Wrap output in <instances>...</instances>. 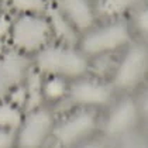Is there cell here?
I'll return each instance as SVG.
<instances>
[{
	"label": "cell",
	"instance_id": "cell-1",
	"mask_svg": "<svg viewBox=\"0 0 148 148\" xmlns=\"http://www.w3.org/2000/svg\"><path fill=\"white\" fill-rule=\"evenodd\" d=\"M35 66L41 73L78 79L88 69V57L68 45H45L35 54Z\"/></svg>",
	"mask_w": 148,
	"mask_h": 148
},
{
	"label": "cell",
	"instance_id": "cell-2",
	"mask_svg": "<svg viewBox=\"0 0 148 148\" xmlns=\"http://www.w3.org/2000/svg\"><path fill=\"white\" fill-rule=\"evenodd\" d=\"M130 40L131 33L127 23L116 20L88 30L80 40L79 51L86 57H103L127 45Z\"/></svg>",
	"mask_w": 148,
	"mask_h": 148
},
{
	"label": "cell",
	"instance_id": "cell-3",
	"mask_svg": "<svg viewBox=\"0 0 148 148\" xmlns=\"http://www.w3.org/2000/svg\"><path fill=\"white\" fill-rule=\"evenodd\" d=\"M51 25L48 18L40 14L25 13L13 21L10 38L17 51L23 54L38 52L51 38Z\"/></svg>",
	"mask_w": 148,
	"mask_h": 148
},
{
	"label": "cell",
	"instance_id": "cell-4",
	"mask_svg": "<svg viewBox=\"0 0 148 148\" xmlns=\"http://www.w3.org/2000/svg\"><path fill=\"white\" fill-rule=\"evenodd\" d=\"M54 125V116L44 107L27 112L16 131V145L18 148H41L51 136Z\"/></svg>",
	"mask_w": 148,
	"mask_h": 148
},
{
	"label": "cell",
	"instance_id": "cell-5",
	"mask_svg": "<svg viewBox=\"0 0 148 148\" xmlns=\"http://www.w3.org/2000/svg\"><path fill=\"white\" fill-rule=\"evenodd\" d=\"M147 69V51L141 44L131 45L121 58L114 73L113 83L117 89L128 90L143 80Z\"/></svg>",
	"mask_w": 148,
	"mask_h": 148
},
{
	"label": "cell",
	"instance_id": "cell-6",
	"mask_svg": "<svg viewBox=\"0 0 148 148\" xmlns=\"http://www.w3.org/2000/svg\"><path fill=\"white\" fill-rule=\"evenodd\" d=\"M96 127L97 121L95 113L90 110H82L65 119L58 125H54L52 134L61 147L69 148L92 134Z\"/></svg>",
	"mask_w": 148,
	"mask_h": 148
},
{
	"label": "cell",
	"instance_id": "cell-7",
	"mask_svg": "<svg viewBox=\"0 0 148 148\" xmlns=\"http://www.w3.org/2000/svg\"><path fill=\"white\" fill-rule=\"evenodd\" d=\"M30 72V59L20 51H7L0 57V102L23 83Z\"/></svg>",
	"mask_w": 148,
	"mask_h": 148
},
{
	"label": "cell",
	"instance_id": "cell-8",
	"mask_svg": "<svg viewBox=\"0 0 148 148\" xmlns=\"http://www.w3.org/2000/svg\"><path fill=\"white\" fill-rule=\"evenodd\" d=\"M69 100L85 107L104 106L112 99V88L106 83L92 79H78L68 88Z\"/></svg>",
	"mask_w": 148,
	"mask_h": 148
},
{
	"label": "cell",
	"instance_id": "cell-9",
	"mask_svg": "<svg viewBox=\"0 0 148 148\" xmlns=\"http://www.w3.org/2000/svg\"><path fill=\"white\" fill-rule=\"evenodd\" d=\"M57 7L76 31L93 28L96 12L89 0H58Z\"/></svg>",
	"mask_w": 148,
	"mask_h": 148
},
{
	"label": "cell",
	"instance_id": "cell-10",
	"mask_svg": "<svg viewBox=\"0 0 148 148\" xmlns=\"http://www.w3.org/2000/svg\"><path fill=\"white\" fill-rule=\"evenodd\" d=\"M137 121V106L131 99H124L109 114L104 131L109 136H119L128 131Z\"/></svg>",
	"mask_w": 148,
	"mask_h": 148
},
{
	"label": "cell",
	"instance_id": "cell-11",
	"mask_svg": "<svg viewBox=\"0 0 148 148\" xmlns=\"http://www.w3.org/2000/svg\"><path fill=\"white\" fill-rule=\"evenodd\" d=\"M47 18L51 25V33L55 34L64 44H72L76 41V30L71 25L68 20L62 16L58 7H47Z\"/></svg>",
	"mask_w": 148,
	"mask_h": 148
},
{
	"label": "cell",
	"instance_id": "cell-12",
	"mask_svg": "<svg viewBox=\"0 0 148 148\" xmlns=\"http://www.w3.org/2000/svg\"><path fill=\"white\" fill-rule=\"evenodd\" d=\"M25 90H27V100L24 104V109L27 112H31L34 109L41 107V103L44 100L42 95V76L41 72H28L25 78Z\"/></svg>",
	"mask_w": 148,
	"mask_h": 148
},
{
	"label": "cell",
	"instance_id": "cell-13",
	"mask_svg": "<svg viewBox=\"0 0 148 148\" xmlns=\"http://www.w3.org/2000/svg\"><path fill=\"white\" fill-rule=\"evenodd\" d=\"M23 119L24 117L20 107L6 100L0 102V128L17 131L23 123Z\"/></svg>",
	"mask_w": 148,
	"mask_h": 148
},
{
	"label": "cell",
	"instance_id": "cell-14",
	"mask_svg": "<svg viewBox=\"0 0 148 148\" xmlns=\"http://www.w3.org/2000/svg\"><path fill=\"white\" fill-rule=\"evenodd\" d=\"M141 0H99L95 12L102 17H116L134 7Z\"/></svg>",
	"mask_w": 148,
	"mask_h": 148
},
{
	"label": "cell",
	"instance_id": "cell-15",
	"mask_svg": "<svg viewBox=\"0 0 148 148\" xmlns=\"http://www.w3.org/2000/svg\"><path fill=\"white\" fill-rule=\"evenodd\" d=\"M68 92V86L64 78L59 76H51L48 80L42 83V95L44 99L49 100H59L62 99Z\"/></svg>",
	"mask_w": 148,
	"mask_h": 148
},
{
	"label": "cell",
	"instance_id": "cell-16",
	"mask_svg": "<svg viewBox=\"0 0 148 148\" xmlns=\"http://www.w3.org/2000/svg\"><path fill=\"white\" fill-rule=\"evenodd\" d=\"M3 3L10 4L16 10L20 13H33V14H40L44 13L48 7L47 0H0Z\"/></svg>",
	"mask_w": 148,
	"mask_h": 148
},
{
	"label": "cell",
	"instance_id": "cell-17",
	"mask_svg": "<svg viewBox=\"0 0 148 148\" xmlns=\"http://www.w3.org/2000/svg\"><path fill=\"white\" fill-rule=\"evenodd\" d=\"M16 144V131L0 128V148H13Z\"/></svg>",
	"mask_w": 148,
	"mask_h": 148
},
{
	"label": "cell",
	"instance_id": "cell-18",
	"mask_svg": "<svg viewBox=\"0 0 148 148\" xmlns=\"http://www.w3.org/2000/svg\"><path fill=\"white\" fill-rule=\"evenodd\" d=\"M136 27L138 31L147 33L148 28V16H147V9H143L137 13L136 16Z\"/></svg>",
	"mask_w": 148,
	"mask_h": 148
},
{
	"label": "cell",
	"instance_id": "cell-19",
	"mask_svg": "<svg viewBox=\"0 0 148 148\" xmlns=\"http://www.w3.org/2000/svg\"><path fill=\"white\" fill-rule=\"evenodd\" d=\"M7 17H3V16H0V40L4 37V35L7 34V33H10V30H12V24L9 20H6Z\"/></svg>",
	"mask_w": 148,
	"mask_h": 148
},
{
	"label": "cell",
	"instance_id": "cell-20",
	"mask_svg": "<svg viewBox=\"0 0 148 148\" xmlns=\"http://www.w3.org/2000/svg\"><path fill=\"white\" fill-rule=\"evenodd\" d=\"M4 54V44L1 42V40H0V57Z\"/></svg>",
	"mask_w": 148,
	"mask_h": 148
},
{
	"label": "cell",
	"instance_id": "cell-21",
	"mask_svg": "<svg viewBox=\"0 0 148 148\" xmlns=\"http://www.w3.org/2000/svg\"><path fill=\"white\" fill-rule=\"evenodd\" d=\"M82 148H100V147H97V145H85V147H82Z\"/></svg>",
	"mask_w": 148,
	"mask_h": 148
},
{
	"label": "cell",
	"instance_id": "cell-22",
	"mask_svg": "<svg viewBox=\"0 0 148 148\" xmlns=\"http://www.w3.org/2000/svg\"><path fill=\"white\" fill-rule=\"evenodd\" d=\"M0 13H1V7H0Z\"/></svg>",
	"mask_w": 148,
	"mask_h": 148
}]
</instances>
